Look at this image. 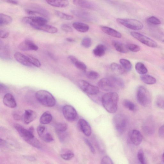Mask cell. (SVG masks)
I'll list each match as a JSON object with an SVG mask.
<instances>
[{
    "mask_svg": "<svg viewBox=\"0 0 164 164\" xmlns=\"http://www.w3.org/2000/svg\"><path fill=\"white\" fill-rule=\"evenodd\" d=\"M119 96L115 92H110L104 94L101 98L102 105L109 113H115L118 108Z\"/></svg>",
    "mask_w": 164,
    "mask_h": 164,
    "instance_id": "cell-1",
    "label": "cell"
},
{
    "mask_svg": "<svg viewBox=\"0 0 164 164\" xmlns=\"http://www.w3.org/2000/svg\"><path fill=\"white\" fill-rule=\"evenodd\" d=\"M35 97L38 101L43 105L52 107L55 105V98L49 92L45 90H40L35 94Z\"/></svg>",
    "mask_w": 164,
    "mask_h": 164,
    "instance_id": "cell-2",
    "label": "cell"
},
{
    "mask_svg": "<svg viewBox=\"0 0 164 164\" xmlns=\"http://www.w3.org/2000/svg\"><path fill=\"white\" fill-rule=\"evenodd\" d=\"M137 100L141 105L147 107L151 102V96L149 91L143 86H140L138 89L137 94Z\"/></svg>",
    "mask_w": 164,
    "mask_h": 164,
    "instance_id": "cell-3",
    "label": "cell"
},
{
    "mask_svg": "<svg viewBox=\"0 0 164 164\" xmlns=\"http://www.w3.org/2000/svg\"><path fill=\"white\" fill-rule=\"evenodd\" d=\"M116 21L118 23L125 27L134 30H141L144 26L141 21L129 18H118Z\"/></svg>",
    "mask_w": 164,
    "mask_h": 164,
    "instance_id": "cell-4",
    "label": "cell"
},
{
    "mask_svg": "<svg viewBox=\"0 0 164 164\" xmlns=\"http://www.w3.org/2000/svg\"><path fill=\"white\" fill-rule=\"evenodd\" d=\"M115 128L119 134H123L126 129L127 121L126 117L122 114L115 115L113 119Z\"/></svg>",
    "mask_w": 164,
    "mask_h": 164,
    "instance_id": "cell-5",
    "label": "cell"
},
{
    "mask_svg": "<svg viewBox=\"0 0 164 164\" xmlns=\"http://www.w3.org/2000/svg\"><path fill=\"white\" fill-rule=\"evenodd\" d=\"M130 35L134 38L146 45L152 48L157 46V43L150 38L137 32L132 31Z\"/></svg>",
    "mask_w": 164,
    "mask_h": 164,
    "instance_id": "cell-6",
    "label": "cell"
},
{
    "mask_svg": "<svg viewBox=\"0 0 164 164\" xmlns=\"http://www.w3.org/2000/svg\"><path fill=\"white\" fill-rule=\"evenodd\" d=\"M14 127L21 137L27 143L30 140L35 137L33 134V127H31L29 129H27L18 124H15Z\"/></svg>",
    "mask_w": 164,
    "mask_h": 164,
    "instance_id": "cell-7",
    "label": "cell"
},
{
    "mask_svg": "<svg viewBox=\"0 0 164 164\" xmlns=\"http://www.w3.org/2000/svg\"><path fill=\"white\" fill-rule=\"evenodd\" d=\"M78 85L83 91L89 95H96L100 92L99 87L91 85L85 81L80 80Z\"/></svg>",
    "mask_w": 164,
    "mask_h": 164,
    "instance_id": "cell-8",
    "label": "cell"
},
{
    "mask_svg": "<svg viewBox=\"0 0 164 164\" xmlns=\"http://www.w3.org/2000/svg\"><path fill=\"white\" fill-rule=\"evenodd\" d=\"M21 21L23 23L29 24L31 27L47 24L48 23L47 19L42 16H26L22 19Z\"/></svg>",
    "mask_w": 164,
    "mask_h": 164,
    "instance_id": "cell-9",
    "label": "cell"
},
{
    "mask_svg": "<svg viewBox=\"0 0 164 164\" xmlns=\"http://www.w3.org/2000/svg\"><path fill=\"white\" fill-rule=\"evenodd\" d=\"M63 113L65 118L67 121L73 122L77 119L78 114L75 109L70 105L64 106L62 110Z\"/></svg>",
    "mask_w": 164,
    "mask_h": 164,
    "instance_id": "cell-10",
    "label": "cell"
},
{
    "mask_svg": "<svg viewBox=\"0 0 164 164\" xmlns=\"http://www.w3.org/2000/svg\"><path fill=\"white\" fill-rule=\"evenodd\" d=\"M143 132L148 135H151L154 133L155 126L153 119L149 117L146 119L142 127Z\"/></svg>",
    "mask_w": 164,
    "mask_h": 164,
    "instance_id": "cell-11",
    "label": "cell"
},
{
    "mask_svg": "<svg viewBox=\"0 0 164 164\" xmlns=\"http://www.w3.org/2000/svg\"><path fill=\"white\" fill-rule=\"evenodd\" d=\"M19 50L21 51H37L38 46L32 41L26 40L21 42L18 46Z\"/></svg>",
    "mask_w": 164,
    "mask_h": 164,
    "instance_id": "cell-12",
    "label": "cell"
},
{
    "mask_svg": "<svg viewBox=\"0 0 164 164\" xmlns=\"http://www.w3.org/2000/svg\"><path fill=\"white\" fill-rule=\"evenodd\" d=\"M98 87L105 91H110L115 87L110 78H103L101 79L98 83Z\"/></svg>",
    "mask_w": 164,
    "mask_h": 164,
    "instance_id": "cell-13",
    "label": "cell"
},
{
    "mask_svg": "<svg viewBox=\"0 0 164 164\" xmlns=\"http://www.w3.org/2000/svg\"><path fill=\"white\" fill-rule=\"evenodd\" d=\"M77 125L79 129L86 136L89 137L91 134V129L90 125L86 120L81 119L79 120Z\"/></svg>",
    "mask_w": 164,
    "mask_h": 164,
    "instance_id": "cell-14",
    "label": "cell"
},
{
    "mask_svg": "<svg viewBox=\"0 0 164 164\" xmlns=\"http://www.w3.org/2000/svg\"><path fill=\"white\" fill-rule=\"evenodd\" d=\"M129 136L131 141L135 146L139 145L143 140V136L138 130H133L130 132Z\"/></svg>",
    "mask_w": 164,
    "mask_h": 164,
    "instance_id": "cell-15",
    "label": "cell"
},
{
    "mask_svg": "<svg viewBox=\"0 0 164 164\" xmlns=\"http://www.w3.org/2000/svg\"><path fill=\"white\" fill-rule=\"evenodd\" d=\"M37 115L34 111L30 110H26L23 117V119L24 123L29 124L36 118Z\"/></svg>",
    "mask_w": 164,
    "mask_h": 164,
    "instance_id": "cell-16",
    "label": "cell"
},
{
    "mask_svg": "<svg viewBox=\"0 0 164 164\" xmlns=\"http://www.w3.org/2000/svg\"><path fill=\"white\" fill-rule=\"evenodd\" d=\"M3 102L7 107L14 108L17 106V104L13 96L10 93L6 94L4 96Z\"/></svg>",
    "mask_w": 164,
    "mask_h": 164,
    "instance_id": "cell-17",
    "label": "cell"
},
{
    "mask_svg": "<svg viewBox=\"0 0 164 164\" xmlns=\"http://www.w3.org/2000/svg\"><path fill=\"white\" fill-rule=\"evenodd\" d=\"M15 59L19 63L27 67H32V65L29 62L27 56L19 52H16L14 55Z\"/></svg>",
    "mask_w": 164,
    "mask_h": 164,
    "instance_id": "cell-18",
    "label": "cell"
},
{
    "mask_svg": "<svg viewBox=\"0 0 164 164\" xmlns=\"http://www.w3.org/2000/svg\"><path fill=\"white\" fill-rule=\"evenodd\" d=\"M32 27L35 29L42 30L50 34H55L58 31V29L57 28L47 24L34 26Z\"/></svg>",
    "mask_w": 164,
    "mask_h": 164,
    "instance_id": "cell-19",
    "label": "cell"
},
{
    "mask_svg": "<svg viewBox=\"0 0 164 164\" xmlns=\"http://www.w3.org/2000/svg\"><path fill=\"white\" fill-rule=\"evenodd\" d=\"M101 29L103 32L109 36L118 38L122 37L121 33L110 27L101 26Z\"/></svg>",
    "mask_w": 164,
    "mask_h": 164,
    "instance_id": "cell-20",
    "label": "cell"
},
{
    "mask_svg": "<svg viewBox=\"0 0 164 164\" xmlns=\"http://www.w3.org/2000/svg\"><path fill=\"white\" fill-rule=\"evenodd\" d=\"M112 43L113 45L116 50L119 52L127 53L129 51L126 45H125L121 42L115 40L112 42Z\"/></svg>",
    "mask_w": 164,
    "mask_h": 164,
    "instance_id": "cell-21",
    "label": "cell"
},
{
    "mask_svg": "<svg viewBox=\"0 0 164 164\" xmlns=\"http://www.w3.org/2000/svg\"><path fill=\"white\" fill-rule=\"evenodd\" d=\"M73 26L78 31L82 33L88 31L90 29L88 25L80 22H75L73 23Z\"/></svg>",
    "mask_w": 164,
    "mask_h": 164,
    "instance_id": "cell-22",
    "label": "cell"
},
{
    "mask_svg": "<svg viewBox=\"0 0 164 164\" xmlns=\"http://www.w3.org/2000/svg\"><path fill=\"white\" fill-rule=\"evenodd\" d=\"M73 3L76 6L83 8L87 9L93 8V4L88 1H84V0H75L73 1Z\"/></svg>",
    "mask_w": 164,
    "mask_h": 164,
    "instance_id": "cell-23",
    "label": "cell"
},
{
    "mask_svg": "<svg viewBox=\"0 0 164 164\" xmlns=\"http://www.w3.org/2000/svg\"><path fill=\"white\" fill-rule=\"evenodd\" d=\"M47 3L54 7H68L69 3L68 1H47Z\"/></svg>",
    "mask_w": 164,
    "mask_h": 164,
    "instance_id": "cell-24",
    "label": "cell"
},
{
    "mask_svg": "<svg viewBox=\"0 0 164 164\" xmlns=\"http://www.w3.org/2000/svg\"><path fill=\"white\" fill-rule=\"evenodd\" d=\"M106 50L105 47L100 44L97 46L93 50L94 55L97 57H102L105 55Z\"/></svg>",
    "mask_w": 164,
    "mask_h": 164,
    "instance_id": "cell-25",
    "label": "cell"
},
{
    "mask_svg": "<svg viewBox=\"0 0 164 164\" xmlns=\"http://www.w3.org/2000/svg\"><path fill=\"white\" fill-rule=\"evenodd\" d=\"M52 120V116L50 113L45 112L41 116L40 119V123L42 124H47L50 123Z\"/></svg>",
    "mask_w": 164,
    "mask_h": 164,
    "instance_id": "cell-26",
    "label": "cell"
},
{
    "mask_svg": "<svg viewBox=\"0 0 164 164\" xmlns=\"http://www.w3.org/2000/svg\"><path fill=\"white\" fill-rule=\"evenodd\" d=\"M110 68L112 71L117 74L122 75L126 72L121 65L115 63H112Z\"/></svg>",
    "mask_w": 164,
    "mask_h": 164,
    "instance_id": "cell-27",
    "label": "cell"
},
{
    "mask_svg": "<svg viewBox=\"0 0 164 164\" xmlns=\"http://www.w3.org/2000/svg\"><path fill=\"white\" fill-rule=\"evenodd\" d=\"M12 18L11 16L1 13L0 14V26H2L11 24L12 22Z\"/></svg>",
    "mask_w": 164,
    "mask_h": 164,
    "instance_id": "cell-28",
    "label": "cell"
},
{
    "mask_svg": "<svg viewBox=\"0 0 164 164\" xmlns=\"http://www.w3.org/2000/svg\"><path fill=\"white\" fill-rule=\"evenodd\" d=\"M140 79L142 81L148 85H153L156 83V78L151 75L147 74L142 75Z\"/></svg>",
    "mask_w": 164,
    "mask_h": 164,
    "instance_id": "cell-29",
    "label": "cell"
},
{
    "mask_svg": "<svg viewBox=\"0 0 164 164\" xmlns=\"http://www.w3.org/2000/svg\"><path fill=\"white\" fill-rule=\"evenodd\" d=\"M135 68L137 72L142 75L146 74L148 72V70L145 64L141 62L136 63Z\"/></svg>",
    "mask_w": 164,
    "mask_h": 164,
    "instance_id": "cell-30",
    "label": "cell"
},
{
    "mask_svg": "<svg viewBox=\"0 0 164 164\" xmlns=\"http://www.w3.org/2000/svg\"><path fill=\"white\" fill-rule=\"evenodd\" d=\"M115 88H123L124 87V83L123 80L119 77L115 76H112L110 78Z\"/></svg>",
    "mask_w": 164,
    "mask_h": 164,
    "instance_id": "cell-31",
    "label": "cell"
},
{
    "mask_svg": "<svg viewBox=\"0 0 164 164\" xmlns=\"http://www.w3.org/2000/svg\"><path fill=\"white\" fill-rule=\"evenodd\" d=\"M1 57L5 59H10V54L8 48L4 46L1 42Z\"/></svg>",
    "mask_w": 164,
    "mask_h": 164,
    "instance_id": "cell-32",
    "label": "cell"
},
{
    "mask_svg": "<svg viewBox=\"0 0 164 164\" xmlns=\"http://www.w3.org/2000/svg\"><path fill=\"white\" fill-rule=\"evenodd\" d=\"M119 62L126 72H129L132 70L133 65L129 61L123 59L119 60Z\"/></svg>",
    "mask_w": 164,
    "mask_h": 164,
    "instance_id": "cell-33",
    "label": "cell"
},
{
    "mask_svg": "<svg viewBox=\"0 0 164 164\" xmlns=\"http://www.w3.org/2000/svg\"><path fill=\"white\" fill-rule=\"evenodd\" d=\"M151 34L154 38L161 41L164 42V34L158 30L152 29Z\"/></svg>",
    "mask_w": 164,
    "mask_h": 164,
    "instance_id": "cell-34",
    "label": "cell"
},
{
    "mask_svg": "<svg viewBox=\"0 0 164 164\" xmlns=\"http://www.w3.org/2000/svg\"><path fill=\"white\" fill-rule=\"evenodd\" d=\"M68 128V124L65 123H59L57 124L55 127L57 133L65 132H66Z\"/></svg>",
    "mask_w": 164,
    "mask_h": 164,
    "instance_id": "cell-35",
    "label": "cell"
},
{
    "mask_svg": "<svg viewBox=\"0 0 164 164\" xmlns=\"http://www.w3.org/2000/svg\"><path fill=\"white\" fill-rule=\"evenodd\" d=\"M124 106L129 110L134 111L136 109V106L135 104L132 101L128 100H125L123 101Z\"/></svg>",
    "mask_w": 164,
    "mask_h": 164,
    "instance_id": "cell-36",
    "label": "cell"
},
{
    "mask_svg": "<svg viewBox=\"0 0 164 164\" xmlns=\"http://www.w3.org/2000/svg\"><path fill=\"white\" fill-rule=\"evenodd\" d=\"M72 12L75 16L82 18L87 19L89 18L87 16H89V15L87 13L84 12L83 11L79 10H73Z\"/></svg>",
    "mask_w": 164,
    "mask_h": 164,
    "instance_id": "cell-37",
    "label": "cell"
},
{
    "mask_svg": "<svg viewBox=\"0 0 164 164\" xmlns=\"http://www.w3.org/2000/svg\"><path fill=\"white\" fill-rule=\"evenodd\" d=\"M54 13L57 16L65 20H70L73 18L72 16L65 14L59 11L56 10Z\"/></svg>",
    "mask_w": 164,
    "mask_h": 164,
    "instance_id": "cell-38",
    "label": "cell"
},
{
    "mask_svg": "<svg viewBox=\"0 0 164 164\" xmlns=\"http://www.w3.org/2000/svg\"><path fill=\"white\" fill-rule=\"evenodd\" d=\"M30 63L34 66L40 68L41 66V64L40 61L37 59L30 56H27Z\"/></svg>",
    "mask_w": 164,
    "mask_h": 164,
    "instance_id": "cell-39",
    "label": "cell"
},
{
    "mask_svg": "<svg viewBox=\"0 0 164 164\" xmlns=\"http://www.w3.org/2000/svg\"><path fill=\"white\" fill-rule=\"evenodd\" d=\"M147 22L149 24L159 25L161 24L160 20L157 17L152 16L148 17L147 19Z\"/></svg>",
    "mask_w": 164,
    "mask_h": 164,
    "instance_id": "cell-40",
    "label": "cell"
},
{
    "mask_svg": "<svg viewBox=\"0 0 164 164\" xmlns=\"http://www.w3.org/2000/svg\"><path fill=\"white\" fill-rule=\"evenodd\" d=\"M156 104L158 107L164 109V96H159L157 97L156 101Z\"/></svg>",
    "mask_w": 164,
    "mask_h": 164,
    "instance_id": "cell-41",
    "label": "cell"
},
{
    "mask_svg": "<svg viewBox=\"0 0 164 164\" xmlns=\"http://www.w3.org/2000/svg\"><path fill=\"white\" fill-rule=\"evenodd\" d=\"M86 75L87 78L91 80H96L99 76V74L94 71H90L87 72Z\"/></svg>",
    "mask_w": 164,
    "mask_h": 164,
    "instance_id": "cell-42",
    "label": "cell"
},
{
    "mask_svg": "<svg viewBox=\"0 0 164 164\" xmlns=\"http://www.w3.org/2000/svg\"><path fill=\"white\" fill-rule=\"evenodd\" d=\"M82 45L86 48H89L92 45V40L89 37H85L82 40L81 42Z\"/></svg>",
    "mask_w": 164,
    "mask_h": 164,
    "instance_id": "cell-43",
    "label": "cell"
},
{
    "mask_svg": "<svg viewBox=\"0 0 164 164\" xmlns=\"http://www.w3.org/2000/svg\"><path fill=\"white\" fill-rule=\"evenodd\" d=\"M73 64L75 67L83 71H85L87 70V67L86 64L78 60L76 61Z\"/></svg>",
    "mask_w": 164,
    "mask_h": 164,
    "instance_id": "cell-44",
    "label": "cell"
},
{
    "mask_svg": "<svg viewBox=\"0 0 164 164\" xmlns=\"http://www.w3.org/2000/svg\"><path fill=\"white\" fill-rule=\"evenodd\" d=\"M126 45L129 50L133 52H138L140 50V48L139 46L134 44H128Z\"/></svg>",
    "mask_w": 164,
    "mask_h": 164,
    "instance_id": "cell-45",
    "label": "cell"
},
{
    "mask_svg": "<svg viewBox=\"0 0 164 164\" xmlns=\"http://www.w3.org/2000/svg\"><path fill=\"white\" fill-rule=\"evenodd\" d=\"M138 157L141 164H147L144 157V152L142 149L140 150L138 152Z\"/></svg>",
    "mask_w": 164,
    "mask_h": 164,
    "instance_id": "cell-46",
    "label": "cell"
},
{
    "mask_svg": "<svg viewBox=\"0 0 164 164\" xmlns=\"http://www.w3.org/2000/svg\"><path fill=\"white\" fill-rule=\"evenodd\" d=\"M61 157L63 160L68 161L72 159L74 157V154L71 152H69L60 155Z\"/></svg>",
    "mask_w": 164,
    "mask_h": 164,
    "instance_id": "cell-47",
    "label": "cell"
},
{
    "mask_svg": "<svg viewBox=\"0 0 164 164\" xmlns=\"http://www.w3.org/2000/svg\"><path fill=\"white\" fill-rule=\"evenodd\" d=\"M101 164H114L111 158L108 157H104L101 161Z\"/></svg>",
    "mask_w": 164,
    "mask_h": 164,
    "instance_id": "cell-48",
    "label": "cell"
},
{
    "mask_svg": "<svg viewBox=\"0 0 164 164\" xmlns=\"http://www.w3.org/2000/svg\"><path fill=\"white\" fill-rule=\"evenodd\" d=\"M61 28L63 31L68 33L72 32L73 31L72 28L67 24H62L61 26Z\"/></svg>",
    "mask_w": 164,
    "mask_h": 164,
    "instance_id": "cell-49",
    "label": "cell"
},
{
    "mask_svg": "<svg viewBox=\"0 0 164 164\" xmlns=\"http://www.w3.org/2000/svg\"><path fill=\"white\" fill-rule=\"evenodd\" d=\"M45 130V127L43 125H39L37 128V133L39 136L41 137H42Z\"/></svg>",
    "mask_w": 164,
    "mask_h": 164,
    "instance_id": "cell-50",
    "label": "cell"
},
{
    "mask_svg": "<svg viewBox=\"0 0 164 164\" xmlns=\"http://www.w3.org/2000/svg\"><path fill=\"white\" fill-rule=\"evenodd\" d=\"M44 140L46 143H49L54 140L53 138L52 135L49 133H47L43 137Z\"/></svg>",
    "mask_w": 164,
    "mask_h": 164,
    "instance_id": "cell-51",
    "label": "cell"
},
{
    "mask_svg": "<svg viewBox=\"0 0 164 164\" xmlns=\"http://www.w3.org/2000/svg\"><path fill=\"white\" fill-rule=\"evenodd\" d=\"M85 142L87 145L89 147L91 151L93 154H95V150L90 142L87 139H85Z\"/></svg>",
    "mask_w": 164,
    "mask_h": 164,
    "instance_id": "cell-52",
    "label": "cell"
},
{
    "mask_svg": "<svg viewBox=\"0 0 164 164\" xmlns=\"http://www.w3.org/2000/svg\"><path fill=\"white\" fill-rule=\"evenodd\" d=\"M60 140L62 142H64L66 139L67 137V134L65 132L57 133Z\"/></svg>",
    "mask_w": 164,
    "mask_h": 164,
    "instance_id": "cell-53",
    "label": "cell"
},
{
    "mask_svg": "<svg viewBox=\"0 0 164 164\" xmlns=\"http://www.w3.org/2000/svg\"><path fill=\"white\" fill-rule=\"evenodd\" d=\"M0 34H1V38L2 39H6L7 38L9 35V32L6 30H1L0 31Z\"/></svg>",
    "mask_w": 164,
    "mask_h": 164,
    "instance_id": "cell-54",
    "label": "cell"
},
{
    "mask_svg": "<svg viewBox=\"0 0 164 164\" xmlns=\"http://www.w3.org/2000/svg\"><path fill=\"white\" fill-rule=\"evenodd\" d=\"M158 135L161 138H164V124L162 125L159 129Z\"/></svg>",
    "mask_w": 164,
    "mask_h": 164,
    "instance_id": "cell-55",
    "label": "cell"
},
{
    "mask_svg": "<svg viewBox=\"0 0 164 164\" xmlns=\"http://www.w3.org/2000/svg\"><path fill=\"white\" fill-rule=\"evenodd\" d=\"M23 157L25 159L30 162H35L36 161V159L34 156L25 155L23 156Z\"/></svg>",
    "mask_w": 164,
    "mask_h": 164,
    "instance_id": "cell-56",
    "label": "cell"
},
{
    "mask_svg": "<svg viewBox=\"0 0 164 164\" xmlns=\"http://www.w3.org/2000/svg\"><path fill=\"white\" fill-rule=\"evenodd\" d=\"M26 13L28 15L34 16L37 14L36 12L34 10L26 9L25 10Z\"/></svg>",
    "mask_w": 164,
    "mask_h": 164,
    "instance_id": "cell-57",
    "label": "cell"
},
{
    "mask_svg": "<svg viewBox=\"0 0 164 164\" xmlns=\"http://www.w3.org/2000/svg\"><path fill=\"white\" fill-rule=\"evenodd\" d=\"M68 59L73 64L78 60L75 57L73 56H68Z\"/></svg>",
    "mask_w": 164,
    "mask_h": 164,
    "instance_id": "cell-58",
    "label": "cell"
},
{
    "mask_svg": "<svg viewBox=\"0 0 164 164\" xmlns=\"http://www.w3.org/2000/svg\"><path fill=\"white\" fill-rule=\"evenodd\" d=\"M6 2H7V3L10 4L15 5H16L18 4V3L17 1H11V0H7V1H6Z\"/></svg>",
    "mask_w": 164,
    "mask_h": 164,
    "instance_id": "cell-59",
    "label": "cell"
},
{
    "mask_svg": "<svg viewBox=\"0 0 164 164\" xmlns=\"http://www.w3.org/2000/svg\"><path fill=\"white\" fill-rule=\"evenodd\" d=\"M13 116V117L14 119L15 120H17V121H18V120H19L20 119H21V116L19 115H18L17 114H14Z\"/></svg>",
    "mask_w": 164,
    "mask_h": 164,
    "instance_id": "cell-60",
    "label": "cell"
},
{
    "mask_svg": "<svg viewBox=\"0 0 164 164\" xmlns=\"http://www.w3.org/2000/svg\"><path fill=\"white\" fill-rule=\"evenodd\" d=\"M6 143V142L5 140L1 138L0 139V146H4Z\"/></svg>",
    "mask_w": 164,
    "mask_h": 164,
    "instance_id": "cell-61",
    "label": "cell"
},
{
    "mask_svg": "<svg viewBox=\"0 0 164 164\" xmlns=\"http://www.w3.org/2000/svg\"><path fill=\"white\" fill-rule=\"evenodd\" d=\"M66 40L67 41L71 43H73L75 41V40L74 39L71 38H67Z\"/></svg>",
    "mask_w": 164,
    "mask_h": 164,
    "instance_id": "cell-62",
    "label": "cell"
},
{
    "mask_svg": "<svg viewBox=\"0 0 164 164\" xmlns=\"http://www.w3.org/2000/svg\"><path fill=\"white\" fill-rule=\"evenodd\" d=\"M162 160L163 161V162H164V152L163 153V154L162 155Z\"/></svg>",
    "mask_w": 164,
    "mask_h": 164,
    "instance_id": "cell-63",
    "label": "cell"
}]
</instances>
